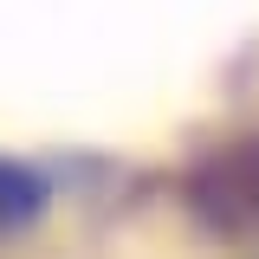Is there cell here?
I'll use <instances>...</instances> for the list:
<instances>
[{
  "instance_id": "obj_1",
  "label": "cell",
  "mask_w": 259,
  "mask_h": 259,
  "mask_svg": "<svg viewBox=\"0 0 259 259\" xmlns=\"http://www.w3.org/2000/svg\"><path fill=\"white\" fill-rule=\"evenodd\" d=\"M188 201L221 233H259V136H240L221 156H207Z\"/></svg>"
},
{
  "instance_id": "obj_2",
  "label": "cell",
  "mask_w": 259,
  "mask_h": 259,
  "mask_svg": "<svg viewBox=\"0 0 259 259\" xmlns=\"http://www.w3.org/2000/svg\"><path fill=\"white\" fill-rule=\"evenodd\" d=\"M39 207H46V188H39V175L13 168V162H0V240H7V233H20V227H26Z\"/></svg>"
}]
</instances>
